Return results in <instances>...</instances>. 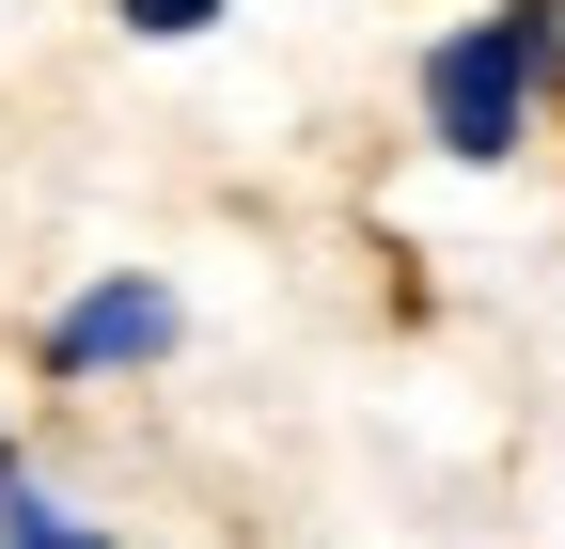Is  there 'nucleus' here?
Masks as SVG:
<instances>
[{"label": "nucleus", "mask_w": 565, "mask_h": 549, "mask_svg": "<svg viewBox=\"0 0 565 549\" xmlns=\"http://www.w3.org/2000/svg\"><path fill=\"white\" fill-rule=\"evenodd\" d=\"M110 17H126L141 47H189V32H221V0H110Z\"/></svg>", "instance_id": "4"}, {"label": "nucleus", "mask_w": 565, "mask_h": 549, "mask_svg": "<svg viewBox=\"0 0 565 549\" xmlns=\"http://www.w3.org/2000/svg\"><path fill=\"white\" fill-rule=\"evenodd\" d=\"M0 549H110L79 503H47V487H0Z\"/></svg>", "instance_id": "3"}, {"label": "nucleus", "mask_w": 565, "mask_h": 549, "mask_svg": "<svg viewBox=\"0 0 565 549\" xmlns=\"http://www.w3.org/2000/svg\"><path fill=\"white\" fill-rule=\"evenodd\" d=\"M534 79H565V0H503V17H471L424 47V126H440V158H519L534 142Z\"/></svg>", "instance_id": "1"}, {"label": "nucleus", "mask_w": 565, "mask_h": 549, "mask_svg": "<svg viewBox=\"0 0 565 549\" xmlns=\"http://www.w3.org/2000/svg\"><path fill=\"white\" fill-rule=\"evenodd\" d=\"M0 487H17V424H0Z\"/></svg>", "instance_id": "5"}, {"label": "nucleus", "mask_w": 565, "mask_h": 549, "mask_svg": "<svg viewBox=\"0 0 565 549\" xmlns=\"http://www.w3.org/2000/svg\"><path fill=\"white\" fill-rule=\"evenodd\" d=\"M173 283H158V267H110V283H79V299H63L47 330H32V377H63V392H79V377H141V362H173Z\"/></svg>", "instance_id": "2"}]
</instances>
